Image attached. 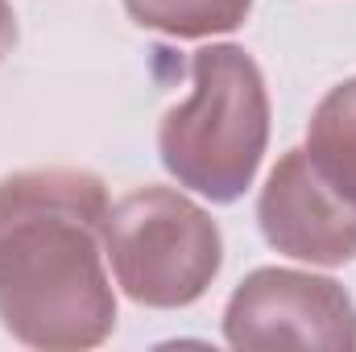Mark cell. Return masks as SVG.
<instances>
[{
    "label": "cell",
    "instance_id": "cell-5",
    "mask_svg": "<svg viewBox=\"0 0 356 352\" xmlns=\"http://www.w3.org/2000/svg\"><path fill=\"white\" fill-rule=\"evenodd\" d=\"M257 228L282 257L319 269L356 262V203L315 170L307 150H286L266 175Z\"/></svg>",
    "mask_w": 356,
    "mask_h": 352
},
{
    "label": "cell",
    "instance_id": "cell-6",
    "mask_svg": "<svg viewBox=\"0 0 356 352\" xmlns=\"http://www.w3.org/2000/svg\"><path fill=\"white\" fill-rule=\"evenodd\" d=\"M307 158L356 203V75L327 91L307 120Z\"/></svg>",
    "mask_w": 356,
    "mask_h": 352
},
{
    "label": "cell",
    "instance_id": "cell-4",
    "mask_svg": "<svg viewBox=\"0 0 356 352\" xmlns=\"http://www.w3.org/2000/svg\"><path fill=\"white\" fill-rule=\"evenodd\" d=\"M224 344L356 352V298L336 278L261 265L241 278L224 307Z\"/></svg>",
    "mask_w": 356,
    "mask_h": 352
},
{
    "label": "cell",
    "instance_id": "cell-7",
    "mask_svg": "<svg viewBox=\"0 0 356 352\" xmlns=\"http://www.w3.org/2000/svg\"><path fill=\"white\" fill-rule=\"evenodd\" d=\"M133 25L166 38H216L249 21L253 0H120Z\"/></svg>",
    "mask_w": 356,
    "mask_h": 352
},
{
    "label": "cell",
    "instance_id": "cell-8",
    "mask_svg": "<svg viewBox=\"0 0 356 352\" xmlns=\"http://www.w3.org/2000/svg\"><path fill=\"white\" fill-rule=\"evenodd\" d=\"M13 46H17V13L8 0H0V63L13 54Z\"/></svg>",
    "mask_w": 356,
    "mask_h": 352
},
{
    "label": "cell",
    "instance_id": "cell-3",
    "mask_svg": "<svg viewBox=\"0 0 356 352\" xmlns=\"http://www.w3.org/2000/svg\"><path fill=\"white\" fill-rule=\"evenodd\" d=\"M104 262L124 298L149 311L199 303L224 269V237L203 203L175 186H137L108 203Z\"/></svg>",
    "mask_w": 356,
    "mask_h": 352
},
{
    "label": "cell",
    "instance_id": "cell-1",
    "mask_svg": "<svg viewBox=\"0 0 356 352\" xmlns=\"http://www.w3.org/2000/svg\"><path fill=\"white\" fill-rule=\"evenodd\" d=\"M108 186L79 166L0 178V328L42 352H83L116 332L104 269Z\"/></svg>",
    "mask_w": 356,
    "mask_h": 352
},
{
    "label": "cell",
    "instance_id": "cell-2",
    "mask_svg": "<svg viewBox=\"0 0 356 352\" xmlns=\"http://www.w3.org/2000/svg\"><path fill=\"white\" fill-rule=\"evenodd\" d=\"M269 150V88L257 58L236 42L191 54V95L158 120V158L182 191L236 203Z\"/></svg>",
    "mask_w": 356,
    "mask_h": 352
}]
</instances>
